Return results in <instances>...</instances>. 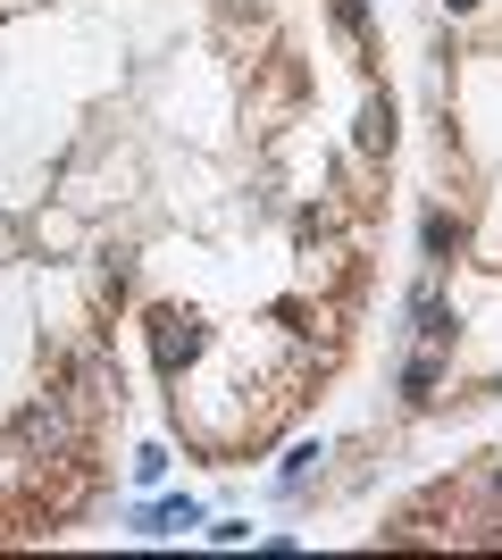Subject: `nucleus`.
Instances as JSON below:
<instances>
[{
  "instance_id": "f03ea898",
  "label": "nucleus",
  "mask_w": 502,
  "mask_h": 560,
  "mask_svg": "<svg viewBox=\"0 0 502 560\" xmlns=\"http://www.w3.org/2000/svg\"><path fill=\"white\" fill-rule=\"evenodd\" d=\"M494 493H502V468H494Z\"/></svg>"
},
{
  "instance_id": "f257e3e1",
  "label": "nucleus",
  "mask_w": 502,
  "mask_h": 560,
  "mask_svg": "<svg viewBox=\"0 0 502 560\" xmlns=\"http://www.w3.org/2000/svg\"><path fill=\"white\" fill-rule=\"evenodd\" d=\"M335 25H343V34H369V0H335Z\"/></svg>"
}]
</instances>
